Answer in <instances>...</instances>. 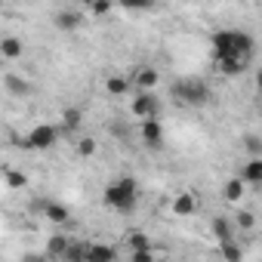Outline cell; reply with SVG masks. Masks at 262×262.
I'll use <instances>...</instances> for the list:
<instances>
[{"instance_id":"cell-8","label":"cell","mask_w":262,"mask_h":262,"mask_svg":"<svg viewBox=\"0 0 262 262\" xmlns=\"http://www.w3.org/2000/svg\"><path fill=\"white\" fill-rule=\"evenodd\" d=\"M22 53H25V43H22V37H16V34H7V37H0V56L4 59H22Z\"/></svg>"},{"instance_id":"cell-31","label":"cell","mask_w":262,"mask_h":262,"mask_svg":"<svg viewBox=\"0 0 262 262\" xmlns=\"http://www.w3.org/2000/svg\"><path fill=\"white\" fill-rule=\"evenodd\" d=\"M256 93H259V99H262V68L256 71Z\"/></svg>"},{"instance_id":"cell-19","label":"cell","mask_w":262,"mask_h":262,"mask_svg":"<svg viewBox=\"0 0 262 262\" xmlns=\"http://www.w3.org/2000/svg\"><path fill=\"white\" fill-rule=\"evenodd\" d=\"M62 262H90V244L86 241H71Z\"/></svg>"},{"instance_id":"cell-25","label":"cell","mask_w":262,"mask_h":262,"mask_svg":"<svg viewBox=\"0 0 262 262\" xmlns=\"http://www.w3.org/2000/svg\"><path fill=\"white\" fill-rule=\"evenodd\" d=\"M4 179H7L10 188H25V173H19V170H7Z\"/></svg>"},{"instance_id":"cell-20","label":"cell","mask_w":262,"mask_h":262,"mask_svg":"<svg viewBox=\"0 0 262 262\" xmlns=\"http://www.w3.org/2000/svg\"><path fill=\"white\" fill-rule=\"evenodd\" d=\"M158 80H161V74H158L155 68H142V71L136 74V83H139L142 93H151V90L158 86Z\"/></svg>"},{"instance_id":"cell-3","label":"cell","mask_w":262,"mask_h":262,"mask_svg":"<svg viewBox=\"0 0 262 262\" xmlns=\"http://www.w3.org/2000/svg\"><path fill=\"white\" fill-rule=\"evenodd\" d=\"M173 99L179 105H188V108H204L213 99V93H210L207 80H201V77H182V80L173 83Z\"/></svg>"},{"instance_id":"cell-30","label":"cell","mask_w":262,"mask_h":262,"mask_svg":"<svg viewBox=\"0 0 262 262\" xmlns=\"http://www.w3.org/2000/svg\"><path fill=\"white\" fill-rule=\"evenodd\" d=\"M111 10V4H93V13L96 16H102V13H108Z\"/></svg>"},{"instance_id":"cell-1","label":"cell","mask_w":262,"mask_h":262,"mask_svg":"<svg viewBox=\"0 0 262 262\" xmlns=\"http://www.w3.org/2000/svg\"><path fill=\"white\" fill-rule=\"evenodd\" d=\"M253 37L247 34V31H231V28H225V31H216L213 34V56H216V62H231V59H244V62H250V56H253Z\"/></svg>"},{"instance_id":"cell-13","label":"cell","mask_w":262,"mask_h":262,"mask_svg":"<svg viewBox=\"0 0 262 262\" xmlns=\"http://www.w3.org/2000/svg\"><path fill=\"white\" fill-rule=\"evenodd\" d=\"M244 194H247V182H244L241 176H231V179L222 185V198H225L228 204H237Z\"/></svg>"},{"instance_id":"cell-28","label":"cell","mask_w":262,"mask_h":262,"mask_svg":"<svg viewBox=\"0 0 262 262\" xmlns=\"http://www.w3.org/2000/svg\"><path fill=\"white\" fill-rule=\"evenodd\" d=\"M129 262H155V253L145 250V253H129Z\"/></svg>"},{"instance_id":"cell-5","label":"cell","mask_w":262,"mask_h":262,"mask_svg":"<svg viewBox=\"0 0 262 262\" xmlns=\"http://www.w3.org/2000/svg\"><path fill=\"white\" fill-rule=\"evenodd\" d=\"M129 111H133V117H139V120L158 117V96L155 93H139L133 99V105H129Z\"/></svg>"},{"instance_id":"cell-6","label":"cell","mask_w":262,"mask_h":262,"mask_svg":"<svg viewBox=\"0 0 262 262\" xmlns=\"http://www.w3.org/2000/svg\"><path fill=\"white\" fill-rule=\"evenodd\" d=\"M139 136H142V142H145L148 148H161V142H164V126H161V120H158V117L142 120V123H139Z\"/></svg>"},{"instance_id":"cell-10","label":"cell","mask_w":262,"mask_h":262,"mask_svg":"<svg viewBox=\"0 0 262 262\" xmlns=\"http://www.w3.org/2000/svg\"><path fill=\"white\" fill-rule=\"evenodd\" d=\"M68 247H71V237H65V234H50L47 237V256L50 259H65V253H68Z\"/></svg>"},{"instance_id":"cell-23","label":"cell","mask_w":262,"mask_h":262,"mask_svg":"<svg viewBox=\"0 0 262 262\" xmlns=\"http://www.w3.org/2000/svg\"><path fill=\"white\" fill-rule=\"evenodd\" d=\"M244 151H247L250 158H262V136L244 133Z\"/></svg>"},{"instance_id":"cell-2","label":"cell","mask_w":262,"mask_h":262,"mask_svg":"<svg viewBox=\"0 0 262 262\" xmlns=\"http://www.w3.org/2000/svg\"><path fill=\"white\" fill-rule=\"evenodd\" d=\"M105 204L117 213H133L139 204V185L133 176H120L117 182H111L105 188Z\"/></svg>"},{"instance_id":"cell-18","label":"cell","mask_w":262,"mask_h":262,"mask_svg":"<svg viewBox=\"0 0 262 262\" xmlns=\"http://www.w3.org/2000/svg\"><path fill=\"white\" fill-rule=\"evenodd\" d=\"M210 231H213V237H216L219 244H228V241H234V237H231V222H228L225 216H216V219L210 222Z\"/></svg>"},{"instance_id":"cell-22","label":"cell","mask_w":262,"mask_h":262,"mask_svg":"<svg viewBox=\"0 0 262 262\" xmlns=\"http://www.w3.org/2000/svg\"><path fill=\"white\" fill-rule=\"evenodd\" d=\"M219 256H222V262H241V259H244V253H241V247H237L234 241L219 244Z\"/></svg>"},{"instance_id":"cell-11","label":"cell","mask_w":262,"mask_h":262,"mask_svg":"<svg viewBox=\"0 0 262 262\" xmlns=\"http://www.w3.org/2000/svg\"><path fill=\"white\" fill-rule=\"evenodd\" d=\"M247 185H262V158H250L244 167H241V173H237Z\"/></svg>"},{"instance_id":"cell-24","label":"cell","mask_w":262,"mask_h":262,"mask_svg":"<svg viewBox=\"0 0 262 262\" xmlns=\"http://www.w3.org/2000/svg\"><path fill=\"white\" fill-rule=\"evenodd\" d=\"M80 120H83L80 108H65V111H62V126H65V129H77Z\"/></svg>"},{"instance_id":"cell-12","label":"cell","mask_w":262,"mask_h":262,"mask_svg":"<svg viewBox=\"0 0 262 262\" xmlns=\"http://www.w3.org/2000/svg\"><path fill=\"white\" fill-rule=\"evenodd\" d=\"M105 93H108L111 99L126 96V93H129V77H123V74H108V77H105Z\"/></svg>"},{"instance_id":"cell-16","label":"cell","mask_w":262,"mask_h":262,"mask_svg":"<svg viewBox=\"0 0 262 262\" xmlns=\"http://www.w3.org/2000/svg\"><path fill=\"white\" fill-rule=\"evenodd\" d=\"M43 216H47L50 222H56V225H65V222L71 219L68 207H62V204H56V201H47V204H43Z\"/></svg>"},{"instance_id":"cell-21","label":"cell","mask_w":262,"mask_h":262,"mask_svg":"<svg viewBox=\"0 0 262 262\" xmlns=\"http://www.w3.org/2000/svg\"><path fill=\"white\" fill-rule=\"evenodd\" d=\"M247 65H250V62H244V59H231V62H219V71H222L225 77H237V74L247 71Z\"/></svg>"},{"instance_id":"cell-4","label":"cell","mask_w":262,"mask_h":262,"mask_svg":"<svg viewBox=\"0 0 262 262\" xmlns=\"http://www.w3.org/2000/svg\"><path fill=\"white\" fill-rule=\"evenodd\" d=\"M56 142H59V126L56 123H37V126H31V133L25 136L22 145L28 151H50Z\"/></svg>"},{"instance_id":"cell-26","label":"cell","mask_w":262,"mask_h":262,"mask_svg":"<svg viewBox=\"0 0 262 262\" xmlns=\"http://www.w3.org/2000/svg\"><path fill=\"white\" fill-rule=\"evenodd\" d=\"M237 225H241L244 231H250V228L256 225V216H253L250 210H241V213H237Z\"/></svg>"},{"instance_id":"cell-17","label":"cell","mask_w":262,"mask_h":262,"mask_svg":"<svg viewBox=\"0 0 262 262\" xmlns=\"http://www.w3.org/2000/svg\"><path fill=\"white\" fill-rule=\"evenodd\" d=\"M90 262H117V250L111 244H90Z\"/></svg>"},{"instance_id":"cell-15","label":"cell","mask_w":262,"mask_h":262,"mask_svg":"<svg viewBox=\"0 0 262 262\" xmlns=\"http://www.w3.org/2000/svg\"><path fill=\"white\" fill-rule=\"evenodd\" d=\"M4 86H7V93H10V96H19V99H25V96L31 93V83H28V80H22L19 74H4Z\"/></svg>"},{"instance_id":"cell-27","label":"cell","mask_w":262,"mask_h":262,"mask_svg":"<svg viewBox=\"0 0 262 262\" xmlns=\"http://www.w3.org/2000/svg\"><path fill=\"white\" fill-rule=\"evenodd\" d=\"M77 151H80L83 158H93V155H96V142H93V139H80V142H77Z\"/></svg>"},{"instance_id":"cell-7","label":"cell","mask_w":262,"mask_h":262,"mask_svg":"<svg viewBox=\"0 0 262 262\" xmlns=\"http://www.w3.org/2000/svg\"><path fill=\"white\" fill-rule=\"evenodd\" d=\"M56 28L59 31H74V28H80L83 25V16H80V10H74V7H65V10H59L56 13Z\"/></svg>"},{"instance_id":"cell-14","label":"cell","mask_w":262,"mask_h":262,"mask_svg":"<svg viewBox=\"0 0 262 262\" xmlns=\"http://www.w3.org/2000/svg\"><path fill=\"white\" fill-rule=\"evenodd\" d=\"M123 247H126L129 253H145V250H151V237H148L145 231H129V234L123 237Z\"/></svg>"},{"instance_id":"cell-9","label":"cell","mask_w":262,"mask_h":262,"mask_svg":"<svg viewBox=\"0 0 262 262\" xmlns=\"http://www.w3.org/2000/svg\"><path fill=\"white\" fill-rule=\"evenodd\" d=\"M198 213V198L191 191H182L173 198V216H194Z\"/></svg>"},{"instance_id":"cell-29","label":"cell","mask_w":262,"mask_h":262,"mask_svg":"<svg viewBox=\"0 0 262 262\" xmlns=\"http://www.w3.org/2000/svg\"><path fill=\"white\" fill-rule=\"evenodd\" d=\"M22 262H50V256L47 253H25Z\"/></svg>"}]
</instances>
